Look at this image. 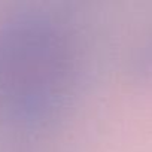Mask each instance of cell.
<instances>
[{"label": "cell", "instance_id": "1", "mask_svg": "<svg viewBox=\"0 0 152 152\" xmlns=\"http://www.w3.org/2000/svg\"><path fill=\"white\" fill-rule=\"evenodd\" d=\"M76 55L67 33L40 15L0 27V107L20 124L54 119L76 85Z\"/></svg>", "mask_w": 152, "mask_h": 152}]
</instances>
